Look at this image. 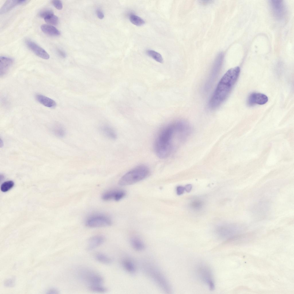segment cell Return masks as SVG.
<instances>
[{
    "label": "cell",
    "mask_w": 294,
    "mask_h": 294,
    "mask_svg": "<svg viewBox=\"0 0 294 294\" xmlns=\"http://www.w3.org/2000/svg\"><path fill=\"white\" fill-rule=\"evenodd\" d=\"M192 128L187 122L178 121L169 124L161 129L154 144L156 155L164 159L169 156L189 137Z\"/></svg>",
    "instance_id": "cell-1"
},
{
    "label": "cell",
    "mask_w": 294,
    "mask_h": 294,
    "mask_svg": "<svg viewBox=\"0 0 294 294\" xmlns=\"http://www.w3.org/2000/svg\"><path fill=\"white\" fill-rule=\"evenodd\" d=\"M240 68L236 67L228 70L222 77L212 95L208 106L212 109L218 107L229 95L239 75Z\"/></svg>",
    "instance_id": "cell-2"
},
{
    "label": "cell",
    "mask_w": 294,
    "mask_h": 294,
    "mask_svg": "<svg viewBox=\"0 0 294 294\" xmlns=\"http://www.w3.org/2000/svg\"><path fill=\"white\" fill-rule=\"evenodd\" d=\"M150 173L149 169L146 166H138L123 176L119 181V184L123 186L134 184L147 177Z\"/></svg>",
    "instance_id": "cell-3"
},
{
    "label": "cell",
    "mask_w": 294,
    "mask_h": 294,
    "mask_svg": "<svg viewBox=\"0 0 294 294\" xmlns=\"http://www.w3.org/2000/svg\"><path fill=\"white\" fill-rule=\"evenodd\" d=\"M145 272L163 291L167 293L172 292L169 282L163 274L151 264L147 263L143 265Z\"/></svg>",
    "instance_id": "cell-4"
},
{
    "label": "cell",
    "mask_w": 294,
    "mask_h": 294,
    "mask_svg": "<svg viewBox=\"0 0 294 294\" xmlns=\"http://www.w3.org/2000/svg\"><path fill=\"white\" fill-rule=\"evenodd\" d=\"M196 272L200 280L213 291L214 289L215 284L212 271L207 265L202 263L197 267Z\"/></svg>",
    "instance_id": "cell-5"
},
{
    "label": "cell",
    "mask_w": 294,
    "mask_h": 294,
    "mask_svg": "<svg viewBox=\"0 0 294 294\" xmlns=\"http://www.w3.org/2000/svg\"><path fill=\"white\" fill-rule=\"evenodd\" d=\"M79 277L88 284L89 286L102 285L104 280L100 274L90 269L83 268L79 269L78 272Z\"/></svg>",
    "instance_id": "cell-6"
},
{
    "label": "cell",
    "mask_w": 294,
    "mask_h": 294,
    "mask_svg": "<svg viewBox=\"0 0 294 294\" xmlns=\"http://www.w3.org/2000/svg\"><path fill=\"white\" fill-rule=\"evenodd\" d=\"M112 223L111 219L107 216L96 214L89 217L86 220L85 225L88 227L95 228L110 226Z\"/></svg>",
    "instance_id": "cell-7"
},
{
    "label": "cell",
    "mask_w": 294,
    "mask_h": 294,
    "mask_svg": "<svg viewBox=\"0 0 294 294\" xmlns=\"http://www.w3.org/2000/svg\"><path fill=\"white\" fill-rule=\"evenodd\" d=\"M270 5L273 15L280 19L284 16L286 12V7L284 2L282 0H271Z\"/></svg>",
    "instance_id": "cell-8"
},
{
    "label": "cell",
    "mask_w": 294,
    "mask_h": 294,
    "mask_svg": "<svg viewBox=\"0 0 294 294\" xmlns=\"http://www.w3.org/2000/svg\"><path fill=\"white\" fill-rule=\"evenodd\" d=\"M28 47L38 57L45 59H48L50 56L48 53L42 48L35 42L29 39L25 41Z\"/></svg>",
    "instance_id": "cell-9"
},
{
    "label": "cell",
    "mask_w": 294,
    "mask_h": 294,
    "mask_svg": "<svg viewBox=\"0 0 294 294\" xmlns=\"http://www.w3.org/2000/svg\"><path fill=\"white\" fill-rule=\"evenodd\" d=\"M223 56V54L221 53L218 55L216 59L214 62L209 79L207 82L206 86L207 87H210L212 82L213 83L214 80L216 77L222 65Z\"/></svg>",
    "instance_id": "cell-10"
},
{
    "label": "cell",
    "mask_w": 294,
    "mask_h": 294,
    "mask_svg": "<svg viewBox=\"0 0 294 294\" xmlns=\"http://www.w3.org/2000/svg\"><path fill=\"white\" fill-rule=\"evenodd\" d=\"M268 97L265 94L259 93L254 92L249 96L248 103L250 106L255 104L263 105L268 101Z\"/></svg>",
    "instance_id": "cell-11"
},
{
    "label": "cell",
    "mask_w": 294,
    "mask_h": 294,
    "mask_svg": "<svg viewBox=\"0 0 294 294\" xmlns=\"http://www.w3.org/2000/svg\"><path fill=\"white\" fill-rule=\"evenodd\" d=\"M125 193L122 190H114L107 191L104 193L102 196V198L105 201L112 199L118 201L125 196Z\"/></svg>",
    "instance_id": "cell-12"
},
{
    "label": "cell",
    "mask_w": 294,
    "mask_h": 294,
    "mask_svg": "<svg viewBox=\"0 0 294 294\" xmlns=\"http://www.w3.org/2000/svg\"><path fill=\"white\" fill-rule=\"evenodd\" d=\"M29 1L28 0H7L1 8L0 13L1 14H4L16 6L26 4Z\"/></svg>",
    "instance_id": "cell-13"
},
{
    "label": "cell",
    "mask_w": 294,
    "mask_h": 294,
    "mask_svg": "<svg viewBox=\"0 0 294 294\" xmlns=\"http://www.w3.org/2000/svg\"><path fill=\"white\" fill-rule=\"evenodd\" d=\"M13 59L11 58L1 56L0 58V75L3 76L8 72L9 68L13 64Z\"/></svg>",
    "instance_id": "cell-14"
},
{
    "label": "cell",
    "mask_w": 294,
    "mask_h": 294,
    "mask_svg": "<svg viewBox=\"0 0 294 294\" xmlns=\"http://www.w3.org/2000/svg\"><path fill=\"white\" fill-rule=\"evenodd\" d=\"M105 241L104 237L101 235H97L90 237L88 240L86 249L91 251L101 245Z\"/></svg>",
    "instance_id": "cell-15"
},
{
    "label": "cell",
    "mask_w": 294,
    "mask_h": 294,
    "mask_svg": "<svg viewBox=\"0 0 294 294\" xmlns=\"http://www.w3.org/2000/svg\"><path fill=\"white\" fill-rule=\"evenodd\" d=\"M35 97L37 101L47 107L53 108L56 105V103L54 100L43 95L36 94Z\"/></svg>",
    "instance_id": "cell-16"
},
{
    "label": "cell",
    "mask_w": 294,
    "mask_h": 294,
    "mask_svg": "<svg viewBox=\"0 0 294 294\" xmlns=\"http://www.w3.org/2000/svg\"><path fill=\"white\" fill-rule=\"evenodd\" d=\"M122 266L128 273L134 274L136 273V267L132 260L128 258L124 259L122 262Z\"/></svg>",
    "instance_id": "cell-17"
},
{
    "label": "cell",
    "mask_w": 294,
    "mask_h": 294,
    "mask_svg": "<svg viewBox=\"0 0 294 294\" xmlns=\"http://www.w3.org/2000/svg\"><path fill=\"white\" fill-rule=\"evenodd\" d=\"M130 243L133 249L137 251H142L144 250L145 245L144 242L140 238L134 236L130 240Z\"/></svg>",
    "instance_id": "cell-18"
},
{
    "label": "cell",
    "mask_w": 294,
    "mask_h": 294,
    "mask_svg": "<svg viewBox=\"0 0 294 294\" xmlns=\"http://www.w3.org/2000/svg\"><path fill=\"white\" fill-rule=\"evenodd\" d=\"M42 31L47 35L53 36H58L60 34V32L55 27L52 25L43 24L41 26Z\"/></svg>",
    "instance_id": "cell-19"
},
{
    "label": "cell",
    "mask_w": 294,
    "mask_h": 294,
    "mask_svg": "<svg viewBox=\"0 0 294 294\" xmlns=\"http://www.w3.org/2000/svg\"><path fill=\"white\" fill-rule=\"evenodd\" d=\"M102 133L108 138L112 140H115L117 138V134L111 127L108 125H103L100 128Z\"/></svg>",
    "instance_id": "cell-20"
},
{
    "label": "cell",
    "mask_w": 294,
    "mask_h": 294,
    "mask_svg": "<svg viewBox=\"0 0 294 294\" xmlns=\"http://www.w3.org/2000/svg\"><path fill=\"white\" fill-rule=\"evenodd\" d=\"M95 258L98 261L103 264H111L113 261L110 257L101 253L96 254Z\"/></svg>",
    "instance_id": "cell-21"
},
{
    "label": "cell",
    "mask_w": 294,
    "mask_h": 294,
    "mask_svg": "<svg viewBox=\"0 0 294 294\" xmlns=\"http://www.w3.org/2000/svg\"><path fill=\"white\" fill-rule=\"evenodd\" d=\"M146 53L148 56L158 62L162 63L163 62V59L161 55L155 51L148 49L146 51Z\"/></svg>",
    "instance_id": "cell-22"
},
{
    "label": "cell",
    "mask_w": 294,
    "mask_h": 294,
    "mask_svg": "<svg viewBox=\"0 0 294 294\" xmlns=\"http://www.w3.org/2000/svg\"><path fill=\"white\" fill-rule=\"evenodd\" d=\"M129 18L130 22L132 24L137 26H142L145 22L142 18L134 13L130 14Z\"/></svg>",
    "instance_id": "cell-23"
},
{
    "label": "cell",
    "mask_w": 294,
    "mask_h": 294,
    "mask_svg": "<svg viewBox=\"0 0 294 294\" xmlns=\"http://www.w3.org/2000/svg\"><path fill=\"white\" fill-rule=\"evenodd\" d=\"M204 202L199 199H195L192 201L190 203V207L192 210L196 211L200 210L203 208Z\"/></svg>",
    "instance_id": "cell-24"
},
{
    "label": "cell",
    "mask_w": 294,
    "mask_h": 294,
    "mask_svg": "<svg viewBox=\"0 0 294 294\" xmlns=\"http://www.w3.org/2000/svg\"><path fill=\"white\" fill-rule=\"evenodd\" d=\"M89 289L92 291L99 293H105L107 289L102 285H96L88 286Z\"/></svg>",
    "instance_id": "cell-25"
},
{
    "label": "cell",
    "mask_w": 294,
    "mask_h": 294,
    "mask_svg": "<svg viewBox=\"0 0 294 294\" xmlns=\"http://www.w3.org/2000/svg\"><path fill=\"white\" fill-rule=\"evenodd\" d=\"M14 183L11 181H7L4 182L1 186V190L3 192H6L13 186Z\"/></svg>",
    "instance_id": "cell-26"
},
{
    "label": "cell",
    "mask_w": 294,
    "mask_h": 294,
    "mask_svg": "<svg viewBox=\"0 0 294 294\" xmlns=\"http://www.w3.org/2000/svg\"><path fill=\"white\" fill-rule=\"evenodd\" d=\"M44 20L46 23L54 25H57L58 22V17L54 14L45 18Z\"/></svg>",
    "instance_id": "cell-27"
},
{
    "label": "cell",
    "mask_w": 294,
    "mask_h": 294,
    "mask_svg": "<svg viewBox=\"0 0 294 294\" xmlns=\"http://www.w3.org/2000/svg\"><path fill=\"white\" fill-rule=\"evenodd\" d=\"M53 14V11L50 9H45L42 10L40 11L39 13V16L44 19Z\"/></svg>",
    "instance_id": "cell-28"
},
{
    "label": "cell",
    "mask_w": 294,
    "mask_h": 294,
    "mask_svg": "<svg viewBox=\"0 0 294 294\" xmlns=\"http://www.w3.org/2000/svg\"><path fill=\"white\" fill-rule=\"evenodd\" d=\"M52 3L54 6L57 9L61 10L63 8V5L61 2L58 0H53Z\"/></svg>",
    "instance_id": "cell-29"
},
{
    "label": "cell",
    "mask_w": 294,
    "mask_h": 294,
    "mask_svg": "<svg viewBox=\"0 0 294 294\" xmlns=\"http://www.w3.org/2000/svg\"><path fill=\"white\" fill-rule=\"evenodd\" d=\"M14 279H9L5 281V285L7 287H12L14 285Z\"/></svg>",
    "instance_id": "cell-30"
},
{
    "label": "cell",
    "mask_w": 294,
    "mask_h": 294,
    "mask_svg": "<svg viewBox=\"0 0 294 294\" xmlns=\"http://www.w3.org/2000/svg\"><path fill=\"white\" fill-rule=\"evenodd\" d=\"M176 190L177 194L180 195L183 193L185 190L184 187L182 186H179L177 187Z\"/></svg>",
    "instance_id": "cell-31"
},
{
    "label": "cell",
    "mask_w": 294,
    "mask_h": 294,
    "mask_svg": "<svg viewBox=\"0 0 294 294\" xmlns=\"http://www.w3.org/2000/svg\"><path fill=\"white\" fill-rule=\"evenodd\" d=\"M96 14L98 18L100 19H102L104 17V15L103 12L99 9H98L96 11Z\"/></svg>",
    "instance_id": "cell-32"
},
{
    "label": "cell",
    "mask_w": 294,
    "mask_h": 294,
    "mask_svg": "<svg viewBox=\"0 0 294 294\" xmlns=\"http://www.w3.org/2000/svg\"><path fill=\"white\" fill-rule=\"evenodd\" d=\"M57 51L59 55L61 57L65 58L66 57V53L62 50L60 49H57Z\"/></svg>",
    "instance_id": "cell-33"
},
{
    "label": "cell",
    "mask_w": 294,
    "mask_h": 294,
    "mask_svg": "<svg viewBox=\"0 0 294 294\" xmlns=\"http://www.w3.org/2000/svg\"><path fill=\"white\" fill-rule=\"evenodd\" d=\"M192 186L191 184H187L184 187L185 190L187 192H189L191 190Z\"/></svg>",
    "instance_id": "cell-34"
},
{
    "label": "cell",
    "mask_w": 294,
    "mask_h": 294,
    "mask_svg": "<svg viewBox=\"0 0 294 294\" xmlns=\"http://www.w3.org/2000/svg\"><path fill=\"white\" fill-rule=\"evenodd\" d=\"M47 292L48 293L57 294L58 293V291L55 289H49Z\"/></svg>",
    "instance_id": "cell-35"
}]
</instances>
